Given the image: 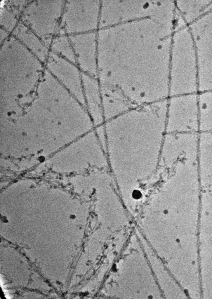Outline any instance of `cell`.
<instances>
[{"label":"cell","mask_w":212,"mask_h":299,"mask_svg":"<svg viewBox=\"0 0 212 299\" xmlns=\"http://www.w3.org/2000/svg\"><path fill=\"white\" fill-rule=\"evenodd\" d=\"M100 3L95 0H69L65 3L62 20L67 35L97 31Z\"/></svg>","instance_id":"1"},{"label":"cell","mask_w":212,"mask_h":299,"mask_svg":"<svg viewBox=\"0 0 212 299\" xmlns=\"http://www.w3.org/2000/svg\"><path fill=\"white\" fill-rule=\"evenodd\" d=\"M97 31L68 35L74 50L76 64L83 73L96 77Z\"/></svg>","instance_id":"2"},{"label":"cell","mask_w":212,"mask_h":299,"mask_svg":"<svg viewBox=\"0 0 212 299\" xmlns=\"http://www.w3.org/2000/svg\"><path fill=\"white\" fill-rule=\"evenodd\" d=\"M52 63L53 71L61 81V85L84 105L82 73L77 64L57 56Z\"/></svg>","instance_id":"3"},{"label":"cell","mask_w":212,"mask_h":299,"mask_svg":"<svg viewBox=\"0 0 212 299\" xmlns=\"http://www.w3.org/2000/svg\"><path fill=\"white\" fill-rule=\"evenodd\" d=\"M82 86L84 105L95 127L103 124L105 121L101 86L98 79L82 73Z\"/></svg>","instance_id":"4"},{"label":"cell","mask_w":212,"mask_h":299,"mask_svg":"<svg viewBox=\"0 0 212 299\" xmlns=\"http://www.w3.org/2000/svg\"><path fill=\"white\" fill-rule=\"evenodd\" d=\"M102 112L105 121L124 113L133 107L116 90L101 86Z\"/></svg>","instance_id":"5"},{"label":"cell","mask_w":212,"mask_h":299,"mask_svg":"<svg viewBox=\"0 0 212 299\" xmlns=\"http://www.w3.org/2000/svg\"><path fill=\"white\" fill-rule=\"evenodd\" d=\"M54 45L55 50L60 53L62 57L75 64L76 59L69 36L59 38Z\"/></svg>","instance_id":"6"},{"label":"cell","mask_w":212,"mask_h":299,"mask_svg":"<svg viewBox=\"0 0 212 299\" xmlns=\"http://www.w3.org/2000/svg\"><path fill=\"white\" fill-rule=\"evenodd\" d=\"M142 194L140 191L138 190H134L132 193V196L135 199H138L142 197Z\"/></svg>","instance_id":"7"},{"label":"cell","mask_w":212,"mask_h":299,"mask_svg":"<svg viewBox=\"0 0 212 299\" xmlns=\"http://www.w3.org/2000/svg\"><path fill=\"white\" fill-rule=\"evenodd\" d=\"M142 71H143V70H142ZM144 72V73H145V72ZM145 74H146V73H145Z\"/></svg>","instance_id":"8"}]
</instances>
